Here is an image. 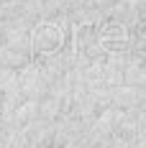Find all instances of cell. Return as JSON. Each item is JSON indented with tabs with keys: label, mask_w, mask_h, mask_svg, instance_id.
Wrapping results in <instances>:
<instances>
[{
	"label": "cell",
	"mask_w": 146,
	"mask_h": 148,
	"mask_svg": "<svg viewBox=\"0 0 146 148\" xmlns=\"http://www.w3.org/2000/svg\"><path fill=\"white\" fill-rule=\"evenodd\" d=\"M31 46H33V54H39V56H54L64 46V33L57 23H39L33 31Z\"/></svg>",
	"instance_id": "cell-1"
},
{
	"label": "cell",
	"mask_w": 146,
	"mask_h": 148,
	"mask_svg": "<svg viewBox=\"0 0 146 148\" xmlns=\"http://www.w3.org/2000/svg\"><path fill=\"white\" fill-rule=\"evenodd\" d=\"M98 46H100L102 51H110V54H120V51H126L128 44H131V38H128V31L123 23H116V21H110V23H102L100 28H98Z\"/></svg>",
	"instance_id": "cell-2"
},
{
	"label": "cell",
	"mask_w": 146,
	"mask_h": 148,
	"mask_svg": "<svg viewBox=\"0 0 146 148\" xmlns=\"http://www.w3.org/2000/svg\"><path fill=\"white\" fill-rule=\"evenodd\" d=\"M136 51H138L141 56H146V36H138V41H136Z\"/></svg>",
	"instance_id": "cell-3"
}]
</instances>
